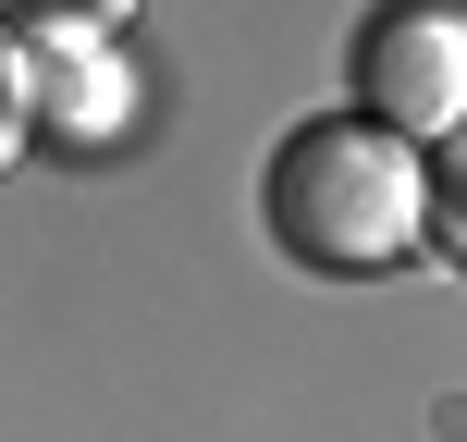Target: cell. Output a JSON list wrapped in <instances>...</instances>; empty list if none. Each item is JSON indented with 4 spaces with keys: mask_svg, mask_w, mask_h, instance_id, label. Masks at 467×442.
<instances>
[{
    "mask_svg": "<svg viewBox=\"0 0 467 442\" xmlns=\"http://www.w3.org/2000/svg\"><path fill=\"white\" fill-rule=\"evenodd\" d=\"M431 246L467 271V123L443 136V160H431Z\"/></svg>",
    "mask_w": 467,
    "mask_h": 442,
    "instance_id": "obj_3",
    "label": "cell"
},
{
    "mask_svg": "<svg viewBox=\"0 0 467 442\" xmlns=\"http://www.w3.org/2000/svg\"><path fill=\"white\" fill-rule=\"evenodd\" d=\"M345 98L357 123L431 148L467 123V0H381L369 25L345 37Z\"/></svg>",
    "mask_w": 467,
    "mask_h": 442,
    "instance_id": "obj_2",
    "label": "cell"
},
{
    "mask_svg": "<svg viewBox=\"0 0 467 442\" xmlns=\"http://www.w3.org/2000/svg\"><path fill=\"white\" fill-rule=\"evenodd\" d=\"M258 221L296 271L320 283H381L394 258L431 246V160L406 136L357 111H307L271 136V172H258Z\"/></svg>",
    "mask_w": 467,
    "mask_h": 442,
    "instance_id": "obj_1",
    "label": "cell"
},
{
    "mask_svg": "<svg viewBox=\"0 0 467 442\" xmlns=\"http://www.w3.org/2000/svg\"><path fill=\"white\" fill-rule=\"evenodd\" d=\"M25 136H37V98H25V62L0 49V172L25 160Z\"/></svg>",
    "mask_w": 467,
    "mask_h": 442,
    "instance_id": "obj_4",
    "label": "cell"
},
{
    "mask_svg": "<svg viewBox=\"0 0 467 442\" xmlns=\"http://www.w3.org/2000/svg\"><path fill=\"white\" fill-rule=\"evenodd\" d=\"M25 13H37V25H62V37H99V25H123L136 0H25Z\"/></svg>",
    "mask_w": 467,
    "mask_h": 442,
    "instance_id": "obj_5",
    "label": "cell"
}]
</instances>
